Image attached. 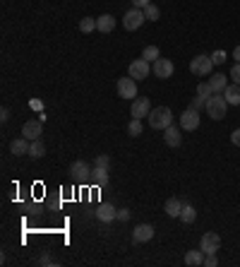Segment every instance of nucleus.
Returning a JSON list of instances; mask_svg holds the SVG:
<instances>
[{
    "label": "nucleus",
    "instance_id": "nucleus-13",
    "mask_svg": "<svg viewBox=\"0 0 240 267\" xmlns=\"http://www.w3.org/2000/svg\"><path fill=\"white\" fill-rule=\"evenodd\" d=\"M89 181H91V186H98V188H103V186L108 183V168H106V166H91Z\"/></svg>",
    "mask_w": 240,
    "mask_h": 267
},
{
    "label": "nucleus",
    "instance_id": "nucleus-1",
    "mask_svg": "<svg viewBox=\"0 0 240 267\" xmlns=\"http://www.w3.org/2000/svg\"><path fill=\"white\" fill-rule=\"evenodd\" d=\"M171 123H173V111H171L168 106L152 109V113H149V128H154V130H166Z\"/></svg>",
    "mask_w": 240,
    "mask_h": 267
},
{
    "label": "nucleus",
    "instance_id": "nucleus-8",
    "mask_svg": "<svg viewBox=\"0 0 240 267\" xmlns=\"http://www.w3.org/2000/svg\"><path fill=\"white\" fill-rule=\"evenodd\" d=\"M199 248H202L204 255L207 253H216L218 248H221V236L214 234V231H207V234L202 236V241H199Z\"/></svg>",
    "mask_w": 240,
    "mask_h": 267
},
{
    "label": "nucleus",
    "instance_id": "nucleus-10",
    "mask_svg": "<svg viewBox=\"0 0 240 267\" xmlns=\"http://www.w3.org/2000/svg\"><path fill=\"white\" fill-rule=\"evenodd\" d=\"M132 118H149V113H152V106H149V99L147 97H137V99H132Z\"/></svg>",
    "mask_w": 240,
    "mask_h": 267
},
{
    "label": "nucleus",
    "instance_id": "nucleus-36",
    "mask_svg": "<svg viewBox=\"0 0 240 267\" xmlns=\"http://www.w3.org/2000/svg\"><path fill=\"white\" fill-rule=\"evenodd\" d=\"M199 106H207V99H202V97H195V101H192V109H197V111H199Z\"/></svg>",
    "mask_w": 240,
    "mask_h": 267
},
{
    "label": "nucleus",
    "instance_id": "nucleus-27",
    "mask_svg": "<svg viewBox=\"0 0 240 267\" xmlns=\"http://www.w3.org/2000/svg\"><path fill=\"white\" fill-rule=\"evenodd\" d=\"M142 58L144 60H159V58H161V51H159V48H156V46H147V48H144L142 51Z\"/></svg>",
    "mask_w": 240,
    "mask_h": 267
},
{
    "label": "nucleus",
    "instance_id": "nucleus-25",
    "mask_svg": "<svg viewBox=\"0 0 240 267\" xmlns=\"http://www.w3.org/2000/svg\"><path fill=\"white\" fill-rule=\"evenodd\" d=\"M142 118H132L130 123H128V135L130 137H137V135H142Z\"/></svg>",
    "mask_w": 240,
    "mask_h": 267
},
{
    "label": "nucleus",
    "instance_id": "nucleus-21",
    "mask_svg": "<svg viewBox=\"0 0 240 267\" xmlns=\"http://www.w3.org/2000/svg\"><path fill=\"white\" fill-rule=\"evenodd\" d=\"M185 265H190V267H199V265H204V253H202V248H199V250H187V255H185Z\"/></svg>",
    "mask_w": 240,
    "mask_h": 267
},
{
    "label": "nucleus",
    "instance_id": "nucleus-31",
    "mask_svg": "<svg viewBox=\"0 0 240 267\" xmlns=\"http://www.w3.org/2000/svg\"><path fill=\"white\" fill-rule=\"evenodd\" d=\"M94 166H110V156L108 154H98L96 159H94Z\"/></svg>",
    "mask_w": 240,
    "mask_h": 267
},
{
    "label": "nucleus",
    "instance_id": "nucleus-39",
    "mask_svg": "<svg viewBox=\"0 0 240 267\" xmlns=\"http://www.w3.org/2000/svg\"><path fill=\"white\" fill-rule=\"evenodd\" d=\"M8 118H10V111H8V109H3V111H0V121L5 123Z\"/></svg>",
    "mask_w": 240,
    "mask_h": 267
},
{
    "label": "nucleus",
    "instance_id": "nucleus-29",
    "mask_svg": "<svg viewBox=\"0 0 240 267\" xmlns=\"http://www.w3.org/2000/svg\"><path fill=\"white\" fill-rule=\"evenodd\" d=\"M211 94H214V89H211V84H209V82H199V84H197V97L209 99Z\"/></svg>",
    "mask_w": 240,
    "mask_h": 267
},
{
    "label": "nucleus",
    "instance_id": "nucleus-23",
    "mask_svg": "<svg viewBox=\"0 0 240 267\" xmlns=\"http://www.w3.org/2000/svg\"><path fill=\"white\" fill-rule=\"evenodd\" d=\"M44 154H46V145L41 142V137H39V140H32V145H29V156H34V159H41Z\"/></svg>",
    "mask_w": 240,
    "mask_h": 267
},
{
    "label": "nucleus",
    "instance_id": "nucleus-28",
    "mask_svg": "<svg viewBox=\"0 0 240 267\" xmlns=\"http://www.w3.org/2000/svg\"><path fill=\"white\" fill-rule=\"evenodd\" d=\"M79 32H84V34L96 32V20H91V17H84V20L79 22Z\"/></svg>",
    "mask_w": 240,
    "mask_h": 267
},
{
    "label": "nucleus",
    "instance_id": "nucleus-32",
    "mask_svg": "<svg viewBox=\"0 0 240 267\" xmlns=\"http://www.w3.org/2000/svg\"><path fill=\"white\" fill-rule=\"evenodd\" d=\"M230 79H233L235 84H240V63H235V65L230 67Z\"/></svg>",
    "mask_w": 240,
    "mask_h": 267
},
{
    "label": "nucleus",
    "instance_id": "nucleus-35",
    "mask_svg": "<svg viewBox=\"0 0 240 267\" xmlns=\"http://www.w3.org/2000/svg\"><path fill=\"white\" fill-rule=\"evenodd\" d=\"M230 142H233L235 147H240V128H238V130H233V133H230Z\"/></svg>",
    "mask_w": 240,
    "mask_h": 267
},
{
    "label": "nucleus",
    "instance_id": "nucleus-20",
    "mask_svg": "<svg viewBox=\"0 0 240 267\" xmlns=\"http://www.w3.org/2000/svg\"><path fill=\"white\" fill-rule=\"evenodd\" d=\"M209 84H211V89H214V94H223V89L228 87V84H226V75H221V72L209 75Z\"/></svg>",
    "mask_w": 240,
    "mask_h": 267
},
{
    "label": "nucleus",
    "instance_id": "nucleus-33",
    "mask_svg": "<svg viewBox=\"0 0 240 267\" xmlns=\"http://www.w3.org/2000/svg\"><path fill=\"white\" fill-rule=\"evenodd\" d=\"M29 109L36 111V113H41V111H44V101H41V99H32V101H29Z\"/></svg>",
    "mask_w": 240,
    "mask_h": 267
},
{
    "label": "nucleus",
    "instance_id": "nucleus-30",
    "mask_svg": "<svg viewBox=\"0 0 240 267\" xmlns=\"http://www.w3.org/2000/svg\"><path fill=\"white\" fill-rule=\"evenodd\" d=\"M211 60H214V65H223V63H226V51H214V53H211Z\"/></svg>",
    "mask_w": 240,
    "mask_h": 267
},
{
    "label": "nucleus",
    "instance_id": "nucleus-14",
    "mask_svg": "<svg viewBox=\"0 0 240 267\" xmlns=\"http://www.w3.org/2000/svg\"><path fill=\"white\" fill-rule=\"evenodd\" d=\"M94 214H96L98 222H113V219H118V210L113 205H98Z\"/></svg>",
    "mask_w": 240,
    "mask_h": 267
},
{
    "label": "nucleus",
    "instance_id": "nucleus-26",
    "mask_svg": "<svg viewBox=\"0 0 240 267\" xmlns=\"http://www.w3.org/2000/svg\"><path fill=\"white\" fill-rule=\"evenodd\" d=\"M144 17H147L149 22H156V20L161 17V10H159V8H156L154 3H149V5L144 8Z\"/></svg>",
    "mask_w": 240,
    "mask_h": 267
},
{
    "label": "nucleus",
    "instance_id": "nucleus-7",
    "mask_svg": "<svg viewBox=\"0 0 240 267\" xmlns=\"http://www.w3.org/2000/svg\"><path fill=\"white\" fill-rule=\"evenodd\" d=\"M128 75H130L132 79H137V82H140V79H147V77H149V60H144V58L132 60Z\"/></svg>",
    "mask_w": 240,
    "mask_h": 267
},
{
    "label": "nucleus",
    "instance_id": "nucleus-9",
    "mask_svg": "<svg viewBox=\"0 0 240 267\" xmlns=\"http://www.w3.org/2000/svg\"><path fill=\"white\" fill-rule=\"evenodd\" d=\"M173 70H175V65L171 63V60H168V58H159V60H154L152 72L159 79H168L171 75H173Z\"/></svg>",
    "mask_w": 240,
    "mask_h": 267
},
{
    "label": "nucleus",
    "instance_id": "nucleus-19",
    "mask_svg": "<svg viewBox=\"0 0 240 267\" xmlns=\"http://www.w3.org/2000/svg\"><path fill=\"white\" fill-rule=\"evenodd\" d=\"M223 97L228 101V106H240V84H230L223 89Z\"/></svg>",
    "mask_w": 240,
    "mask_h": 267
},
{
    "label": "nucleus",
    "instance_id": "nucleus-15",
    "mask_svg": "<svg viewBox=\"0 0 240 267\" xmlns=\"http://www.w3.org/2000/svg\"><path fill=\"white\" fill-rule=\"evenodd\" d=\"M180 130H183V128L168 125V128H166V135H164L166 145H168V147H180V142H183V135H180Z\"/></svg>",
    "mask_w": 240,
    "mask_h": 267
},
{
    "label": "nucleus",
    "instance_id": "nucleus-17",
    "mask_svg": "<svg viewBox=\"0 0 240 267\" xmlns=\"http://www.w3.org/2000/svg\"><path fill=\"white\" fill-rule=\"evenodd\" d=\"M113 29H115V17H113V15H101V17H96V32L110 34Z\"/></svg>",
    "mask_w": 240,
    "mask_h": 267
},
{
    "label": "nucleus",
    "instance_id": "nucleus-22",
    "mask_svg": "<svg viewBox=\"0 0 240 267\" xmlns=\"http://www.w3.org/2000/svg\"><path fill=\"white\" fill-rule=\"evenodd\" d=\"M180 212H183V202L178 200V198L166 200V214H168V217H180Z\"/></svg>",
    "mask_w": 240,
    "mask_h": 267
},
{
    "label": "nucleus",
    "instance_id": "nucleus-4",
    "mask_svg": "<svg viewBox=\"0 0 240 267\" xmlns=\"http://www.w3.org/2000/svg\"><path fill=\"white\" fill-rule=\"evenodd\" d=\"M144 22H147V17H144V10H140V8L128 10L125 12V17H123V27H125L128 32H137Z\"/></svg>",
    "mask_w": 240,
    "mask_h": 267
},
{
    "label": "nucleus",
    "instance_id": "nucleus-40",
    "mask_svg": "<svg viewBox=\"0 0 240 267\" xmlns=\"http://www.w3.org/2000/svg\"><path fill=\"white\" fill-rule=\"evenodd\" d=\"M39 265H53V260H51L48 255H44L41 260H39Z\"/></svg>",
    "mask_w": 240,
    "mask_h": 267
},
{
    "label": "nucleus",
    "instance_id": "nucleus-12",
    "mask_svg": "<svg viewBox=\"0 0 240 267\" xmlns=\"http://www.w3.org/2000/svg\"><path fill=\"white\" fill-rule=\"evenodd\" d=\"M152 238H154L152 224H140V226H135V231H132V241H135V243H147V241H152Z\"/></svg>",
    "mask_w": 240,
    "mask_h": 267
},
{
    "label": "nucleus",
    "instance_id": "nucleus-16",
    "mask_svg": "<svg viewBox=\"0 0 240 267\" xmlns=\"http://www.w3.org/2000/svg\"><path fill=\"white\" fill-rule=\"evenodd\" d=\"M29 145H32V140H27V137H17V140H12L10 142V152L15 156H22V154H29Z\"/></svg>",
    "mask_w": 240,
    "mask_h": 267
},
{
    "label": "nucleus",
    "instance_id": "nucleus-34",
    "mask_svg": "<svg viewBox=\"0 0 240 267\" xmlns=\"http://www.w3.org/2000/svg\"><path fill=\"white\" fill-rule=\"evenodd\" d=\"M204 265H207V267H216L218 265L216 253H207V255H204Z\"/></svg>",
    "mask_w": 240,
    "mask_h": 267
},
{
    "label": "nucleus",
    "instance_id": "nucleus-2",
    "mask_svg": "<svg viewBox=\"0 0 240 267\" xmlns=\"http://www.w3.org/2000/svg\"><path fill=\"white\" fill-rule=\"evenodd\" d=\"M226 111H228V101L223 94H211L207 99V113L209 118H214V121H221V118H226Z\"/></svg>",
    "mask_w": 240,
    "mask_h": 267
},
{
    "label": "nucleus",
    "instance_id": "nucleus-37",
    "mask_svg": "<svg viewBox=\"0 0 240 267\" xmlns=\"http://www.w3.org/2000/svg\"><path fill=\"white\" fill-rule=\"evenodd\" d=\"M130 214H132L130 210H118V219H120V222H128V219H130Z\"/></svg>",
    "mask_w": 240,
    "mask_h": 267
},
{
    "label": "nucleus",
    "instance_id": "nucleus-6",
    "mask_svg": "<svg viewBox=\"0 0 240 267\" xmlns=\"http://www.w3.org/2000/svg\"><path fill=\"white\" fill-rule=\"evenodd\" d=\"M180 128L183 130H187V133H192V130H197L199 128V111L197 109H185V111L180 113Z\"/></svg>",
    "mask_w": 240,
    "mask_h": 267
},
{
    "label": "nucleus",
    "instance_id": "nucleus-5",
    "mask_svg": "<svg viewBox=\"0 0 240 267\" xmlns=\"http://www.w3.org/2000/svg\"><path fill=\"white\" fill-rule=\"evenodd\" d=\"M118 97L120 99H137V79H132L130 75L128 77L118 79Z\"/></svg>",
    "mask_w": 240,
    "mask_h": 267
},
{
    "label": "nucleus",
    "instance_id": "nucleus-24",
    "mask_svg": "<svg viewBox=\"0 0 240 267\" xmlns=\"http://www.w3.org/2000/svg\"><path fill=\"white\" fill-rule=\"evenodd\" d=\"M178 219H183L185 224H192L197 219V210L192 207V205H183V212H180V217Z\"/></svg>",
    "mask_w": 240,
    "mask_h": 267
},
{
    "label": "nucleus",
    "instance_id": "nucleus-18",
    "mask_svg": "<svg viewBox=\"0 0 240 267\" xmlns=\"http://www.w3.org/2000/svg\"><path fill=\"white\" fill-rule=\"evenodd\" d=\"M70 173H72L75 178H79V181H82V178H89L91 168H89L87 161H82V159H79V161H72V166H70Z\"/></svg>",
    "mask_w": 240,
    "mask_h": 267
},
{
    "label": "nucleus",
    "instance_id": "nucleus-41",
    "mask_svg": "<svg viewBox=\"0 0 240 267\" xmlns=\"http://www.w3.org/2000/svg\"><path fill=\"white\" fill-rule=\"evenodd\" d=\"M233 60L240 63V46H235V51H233Z\"/></svg>",
    "mask_w": 240,
    "mask_h": 267
},
{
    "label": "nucleus",
    "instance_id": "nucleus-38",
    "mask_svg": "<svg viewBox=\"0 0 240 267\" xmlns=\"http://www.w3.org/2000/svg\"><path fill=\"white\" fill-rule=\"evenodd\" d=\"M149 3H152V0H132V5H135V8H140V10H144Z\"/></svg>",
    "mask_w": 240,
    "mask_h": 267
},
{
    "label": "nucleus",
    "instance_id": "nucleus-3",
    "mask_svg": "<svg viewBox=\"0 0 240 267\" xmlns=\"http://www.w3.org/2000/svg\"><path fill=\"white\" fill-rule=\"evenodd\" d=\"M211 70H214L211 56H195L190 60V72L197 77H207V75H211Z\"/></svg>",
    "mask_w": 240,
    "mask_h": 267
},
{
    "label": "nucleus",
    "instance_id": "nucleus-11",
    "mask_svg": "<svg viewBox=\"0 0 240 267\" xmlns=\"http://www.w3.org/2000/svg\"><path fill=\"white\" fill-rule=\"evenodd\" d=\"M41 133H44V121H39V118H36V121L32 118V121H27L22 125V135L27 140H39Z\"/></svg>",
    "mask_w": 240,
    "mask_h": 267
}]
</instances>
